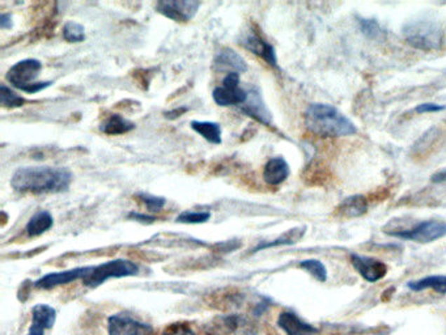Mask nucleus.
Listing matches in <instances>:
<instances>
[{
  "mask_svg": "<svg viewBox=\"0 0 446 335\" xmlns=\"http://www.w3.org/2000/svg\"><path fill=\"white\" fill-rule=\"evenodd\" d=\"M211 217L208 211H184L177 217V223L182 224H203Z\"/></svg>",
  "mask_w": 446,
  "mask_h": 335,
  "instance_id": "nucleus-29",
  "label": "nucleus"
},
{
  "mask_svg": "<svg viewBox=\"0 0 446 335\" xmlns=\"http://www.w3.org/2000/svg\"><path fill=\"white\" fill-rule=\"evenodd\" d=\"M212 97L220 107H237L246 104L249 93L240 87L238 74H228L224 78L222 86L214 89Z\"/></svg>",
  "mask_w": 446,
  "mask_h": 335,
  "instance_id": "nucleus-8",
  "label": "nucleus"
},
{
  "mask_svg": "<svg viewBox=\"0 0 446 335\" xmlns=\"http://www.w3.org/2000/svg\"><path fill=\"white\" fill-rule=\"evenodd\" d=\"M134 128H135V125L131 121L123 118L119 114H110L100 125V131L104 134H107V135H122V134H127V132L133 131Z\"/></svg>",
  "mask_w": 446,
  "mask_h": 335,
  "instance_id": "nucleus-20",
  "label": "nucleus"
},
{
  "mask_svg": "<svg viewBox=\"0 0 446 335\" xmlns=\"http://www.w3.org/2000/svg\"><path fill=\"white\" fill-rule=\"evenodd\" d=\"M41 69L42 63L39 60H20L8 69L7 80L15 88L34 95L43 89L49 88L53 84V81H36Z\"/></svg>",
  "mask_w": 446,
  "mask_h": 335,
  "instance_id": "nucleus-4",
  "label": "nucleus"
},
{
  "mask_svg": "<svg viewBox=\"0 0 446 335\" xmlns=\"http://www.w3.org/2000/svg\"><path fill=\"white\" fill-rule=\"evenodd\" d=\"M57 320V312L53 306L37 304L32 310V325L28 335H45L46 329H51Z\"/></svg>",
  "mask_w": 446,
  "mask_h": 335,
  "instance_id": "nucleus-15",
  "label": "nucleus"
},
{
  "mask_svg": "<svg viewBox=\"0 0 446 335\" xmlns=\"http://www.w3.org/2000/svg\"><path fill=\"white\" fill-rule=\"evenodd\" d=\"M201 8V3L195 0H161L157 1L156 11L170 20L187 22Z\"/></svg>",
  "mask_w": 446,
  "mask_h": 335,
  "instance_id": "nucleus-10",
  "label": "nucleus"
},
{
  "mask_svg": "<svg viewBox=\"0 0 446 335\" xmlns=\"http://www.w3.org/2000/svg\"><path fill=\"white\" fill-rule=\"evenodd\" d=\"M290 173V165L284 158H272L264 165L263 179L271 186H278L288 178Z\"/></svg>",
  "mask_w": 446,
  "mask_h": 335,
  "instance_id": "nucleus-17",
  "label": "nucleus"
},
{
  "mask_svg": "<svg viewBox=\"0 0 446 335\" xmlns=\"http://www.w3.org/2000/svg\"><path fill=\"white\" fill-rule=\"evenodd\" d=\"M442 138V134L438 128H431L421 138L417 140V144L414 146V153L420 158H426L429 153L433 152L436 142Z\"/></svg>",
  "mask_w": 446,
  "mask_h": 335,
  "instance_id": "nucleus-24",
  "label": "nucleus"
},
{
  "mask_svg": "<svg viewBox=\"0 0 446 335\" xmlns=\"http://www.w3.org/2000/svg\"><path fill=\"white\" fill-rule=\"evenodd\" d=\"M128 219L140 221V223H154V221L157 220L156 217H151V215H147V214H140V212H135V211L128 214Z\"/></svg>",
  "mask_w": 446,
  "mask_h": 335,
  "instance_id": "nucleus-34",
  "label": "nucleus"
},
{
  "mask_svg": "<svg viewBox=\"0 0 446 335\" xmlns=\"http://www.w3.org/2000/svg\"><path fill=\"white\" fill-rule=\"evenodd\" d=\"M304 121L311 134L320 138H342L358 132L351 119L327 104H311L305 111Z\"/></svg>",
  "mask_w": 446,
  "mask_h": 335,
  "instance_id": "nucleus-2",
  "label": "nucleus"
},
{
  "mask_svg": "<svg viewBox=\"0 0 446 335\" xmlns=\"http://www.w3.org/2000/svg\"><path fill=\"white\" fill-rule=\"evenodd\" d=\"M445 110L444 105H438V104H433V102H426V104H420L415 108V111L417 114H426V113H438V111H442Z\"/></svg>",
  "mask_w": 446,
  "mask_h": 335,
  "instance_id": "nucleus-33",
  "label": "nucleus"
},
{
  "mask_svg": "<svg viewBox=\"0 0 446 335\" xmlns=\"http://www.w3.org/2000/svg\"><path fill=\"white\" fill-rule=\"evenodd\" d=\"M0 102L1 107L7 109L21 108L27 100L15 93L12 89L8 88L6 84L0 86Z\"/></svg>",
  "mask_w": 446,
  "mask_h": 335,
  "instance_id": "nucleus-26",
  "label": "nucleus"
},
{
  "mask_svg": "<svg viewBox=\"0 0 446 335\" xmlns=\"http://www.w3.org/2000/svg\"><path fill=\"white\" fill-rule=\"evenodd\" d=\"M63 39L69 43H79L86 40V29L76 21H67L63 25Z\"/></svg>",
  "mask_w": 446,
  "mask_h": 335,
  "instance_id": "nucleus-27",
  "label": "nucleus"
},
{
  "mask_svg": "<svg viewBox=\"0 0 446 335\" xmlns=\"http://www.w3.org/2000/svg\"><path fill=\"white\" fill-rule=\"evenodd\" d=\"M351 264H352V266L355 267V270L359 273L360 275L363 276L369 283H376L388 274L386 265L376 258L352 254Z\"/></svg>",
  "mask_w": 446,
  "mask_h": 335,
  "instance_id": "nucleus-12",
  "label": "nucleus"
},
{
  "mask_svg": "<svg viewBox=\"0 0 446 335\" xmlns=\"http://www.w3.org/2000/svg\"><path fill=\"white\" fill-rule=\"evenodd\" d=\"M246 104L248 105L243 108L245 114H248L249 117H252L255 121H258L259 123H263L266 126L271 125V114H270L269 109L266 108L259 93H257V92L250 93Z\"/></svg>",
  "mask_w": 446,
  "mask_h": 335,
  "instance_id": "nucleus-19",
  "label": "nucleus"
},
{
  "mask_svg": "<svg viewBox=\"0 0 446 335\" xmlns=\"http://www.w3.org/2000/svg\"><path fill=\"white\" fill-rule=\"evenodd\" d=\"M72 181L71 172L65 168L25 167L18 169L11 185L19 193H63L67 191Z\"/></svg>",
  "mask_w": 446,
  "mask_h": 335,
  "instance_id": "nucleus-1",
  "label": "nucleus"
},
{
  "mask_svg": "<svg viewBox=\"0 0 446 335\" xmlns=\"http://www.w3.org/2000/svg\"><path fill=\"white\" fill-rule=\"evenodd\" d=\"M238 43L243 46L245 49L252 51V54L261 57L271 67L279 69L278 58H276V53H275L273 46L270 45L267 41L263 40L262 37L257 32H254V30L245 32L241 36Z\"/></svg>",
  "mask_w": 446,
  "mask_h": 335,
  "instance_id": "nucleus-11",
  "label": "nucleus"
},
{
  "mask_svg": "<svg viewBox=\"0 0 446 335\" xmlns=\"http://www.w3.org/2000/svg\"><path fill=\"white\" fill-rule=\"evenodd\" d=\"M53 224H54V220L48 211H39L30 217L25 231L29 237L41 236L42 233L49 231L50 228L53 227Z\"/></svg>",
  "mask_w": 446,
  "mask_h": 335,
  "instance_id": "nucleus-22",
  "label": "nucleus"
},
{
  "mask_svg": "<svg viewBox=\"0 0 446 335\" xmlns=\"http://www.w3.org/2000/svg\"><path fill=\"white\" fill-rule=\"evenodd\" d=\"M408 289L414 292H420L424 289H433L437 294L445 295L446 294V276L445 275H431L423 279H419L415 282H408Z\"/></svg>",
  "mask_w": 446,
  "mask_h": 335,
  "instance_id": "nucleus-21",
  "label": "nucleus"
},
{
  "mask_svg": "<svg viewBox=\"0 0 446 335\" xmlns=\"http://www.w3.org/2000/svg\"><path fill=\"white\" fill-rule=\"evenodd\" d=\"M390 236L415 241L419 244H429L446 236L445 221L427 220L421 221L414 228L410 229H398V231H385Z\"/></svg>",
  "mask_w": 446,
  "mask_h": 335,
  "instance_id": "nucleus-6",
  "label": "nucleus"
},
{
  "mask_svg": "<svg viewBox=\"0 0 446 335\" xmlns=\"http://www.w3.org/2000/svg\"><path fill=\"white\" fill-rule=\"evenodd\" d=\"M109 335H154V327L128 313L110 315L107 321Z\"/></svg>",
  "mask_w": 446,
  "mask_h": 335,
  "instance_id": "nucleus-9",
  "label": "nucleus"
},
{
  "mask_svg": "<svg viewBox=\"0 0 446 335\" xmlns=\"http://www.w3.org/2000/svg\"><path fill=\"white\" fill-rule=\"evenodd\" d=\"M361 33L370 40H379L382 37V28L379 22L372 19H359L358 21Z\"/></svg>",
  "mask_w": 446,
  "mask_h": 335,
  "instance_id": "nucleus-30",
  "label": "nucleus"
},
{
  "mask_svg": "<svg viewBox=\"0 0 446 335\" xmlns=\"http://www.w3.org/2000/svg\"><path fill=\"white\" fill-rule=\"evenodd\" d=\"M90 270V266L78 267L67 271H58V273H50L48 275L42 276L39 279L34 286L41 289H51L54 287L67 285L71 282H75L78 279H84Z\"/></svg>",
  "mask_w": 446,
  "mask_h": 335,
  "instance_id": "nucleus-13",
  "label": "nucleus"
},
{
  "mask_svg": "<svg viewBox=\"0 0 446 335\" xmlns=\"http://www.w3.org/2000/svg\"><path fill=\"white\" fill-rule=\"evenodd\" d=\"M136 197L146 205L147 208H148L151 212L161 211L166 205L165 198L156 197V196H152V194L139 193V194H136Z\"/></svg>",
  "mask_w": 446,
  "mask_h": 335,
  "instance_id": "nucleus-31",
  "label": "nucleus"
},
{
  "mask_svg": "<svg viewBox=\"0 0 446 335\" xmlns=\"http://www.w3.org/2000/svg\"><path fill=\"white\" fill-rule=\"evenodd\" d=\"M368 199L364 196H352L340 203L335 214L342 219H356L368 211Z\"/></svg>",
  "mask_w": 446,
  "mask_h": 335,
  "instance_id": "nucleus-18",
  "label": "nucleus"
},
{
  "mask_svg": "<svg viewBox=\"0 0 446 335\" xmlns=\"http://www.w3.org/2000/svg\"><path fill=\"white\" fill-rule=\"evenodd\" d=\"M305 229H306L305 227L291 229L290 232L284 233L283 236L279 237V238H276V240H275V241H272V242H267V244H261V245H258V247L254 249V252H259V250L267 249V247H281V245H292V244H296V242H297V241H300L302 236L305 235Z\"/></svg>",
  "mask_w": 446,
  "mask_h": 335,
  "instance_id": "nucleus-25",
  "label": "nucleus"
},
{
  "mask_svg": "<svg viewBox=\"0 0 446 335\" xmlns=\"http://www.w3.org/2000/svg\"><path fill=\"white\" fill-rule=\"evenodd\" d=\"M189 109L187 108H180L175 109V110H170V111H166L165 117L169 119H175L178 118V117H181L182 114H184L186 111H187Z\"/></svg>",
  "mask_w": 446,
  "mask_h": 335,
  "instance_id": "nucleus-36",
  "label": "nucleus"
},
{
  "mask_svg": "<svg viewBox=\"0 0 446 335\" xmlns=\"http://www.w3.org/2000/svg\"><path fill=\"white\" fill-rule=\"evenodd\" d=\"M278 325L287 335H314L318 333V329L304 322L293 312H281L278 318Z\"/></svg>",
  "mask_w": 446,
  "mask_h": 335,
  "instance_id": "nucleus-16",
  "label": "nucleus"
},
{
  "mask_svg": "<svg viewBox=\"0 0 446 335\" xmlns=\"http://www.w3.org/2000/svg\"><path fill=\"white\" fill-rule=\"evenodd\" d=\"M301 268H304L305 271H308L311 275L314 276L318 282H326L327 280V270L325 265L318 261V259H305L301 261Z\"/></svg>",
  "mask_w": 446,
  "mask_h": 335,
  "instance_id": "nucleus-28",
  "label": "nucleus"
},
{
  "mask_svg": "<svg viewBox=\"0 0 446 335\" xmlns=\"http://www.w3.org/2000/svg\"><path fill=\"white\" fill-rule=\"evenodd\" d=\"M139 274V266L128 259H113L98 266H90L83 283L90 288H96L113 278H126Z\"/></svg>",
  "mask_w": 446,
  "mask_h": 335,
  "instance_id": "nucleus-5",
  "label": "nucleus"
},
{
  "mask_svg": "<svg viewBox=\"0 0 446 335\" xmlns=\"http://www.w3.org/2000/svg\"><path fill=\"white\" fill-rule=\"evenodd\" d=\"M191 128L212 144H222V128L219 123L207 121H193Z\"/></svg>",
  "mask_w": 446,
  "mask_h": 335,
  "instance_id": "nucleus-23",
  "label": "nucleus"
},
{
  "mask_svg": "<svg viewBox=\"0 0 446 335\" xmlns=\"http://www.w3.org/2000/svg\"><path fill=\"white\" fill-rule=\"evenodd\" d=\"M0 28L1 29H10L12 28V18L8 13H1L0 15Z\"/></svg>",
  "mask_w": 446,
  "mask_h": 335,
  "instance_id": "nucleus-35",
  "label": "nucleus"
},
{
  "mask_svg": "<svg viewBox=\"0 0 446 335\" xmlns=\"http://www.w3.org/2000/svg\"><path fill=\"white\" fill-rule=\"evenodd\" d=\"M208 335H255L257 329L252 321L241 315H225L217 317L207 326Z\"/></svg>",
  "mask_w": 446,
  "mask_h": 335,
  "instance_id": "nucleus-7",
  "label": "nucleus"
},
{
  "mask_svg": "<svg viewBox=\"0 0 446 335\" xmlns=\"http://www.w3.org/2000/svg\"><path fill=\"white\" fill-rule=\"evenodd\" d=\"M163 335H196L190 326L184 324H175L165 329Z\"/></svg>",
  "mask_w": 446,
  "mask_h": 335,
  "instance_id": "nucleus-32",
  "label": "nucleus"
},
{
  "mask_svg": "<svg viewBox=\"0 0 446 335\" xmlns=\"http://www.w3.org/2000/svg\"><path fill=\"white\" fill-rule=\"evenodd\" d=\"M402 34L410 46L421 51L440 50L445 42V32L433 21H411Z\"/></svg>",
  "mask_w": 446,
  "mask_h": 335,
  "instance_id": "nucleus-3",
  "label": "nucleus"
},
{
  "mask_svg": "<svg viewBox=\"0 0 446 335\" xmlns=\"http://www.w3.org/2000/svg\"><path fill=\"white\" fill-rule=\"evenodd\" d=\"M214 69L228 74H243L248 71V63L243 57L229 48L220 50L214 60Z\"/></svg>",
  "mask_w": 446,
  "mask_h": 335,
  "instance_id": "nucleus-14",
  "label": "nucleus"
},
{
  "mask_svg": "<svg viewBox=\"0 0 446 335\" xmlns=\"http://www.w3.org/2000/svg\"><path fill=\"white\" fill-rule=\"evenodd\" d=\"M446 181V170H441V172H437L433 176H432V182L435 184H441V182H445Z\"/></svg>",
  "mask_w": 446,
  "mask_h": 335,
  "instance_id": "nucleus-37",
  "label": "nucleus"
}]
</instances>
